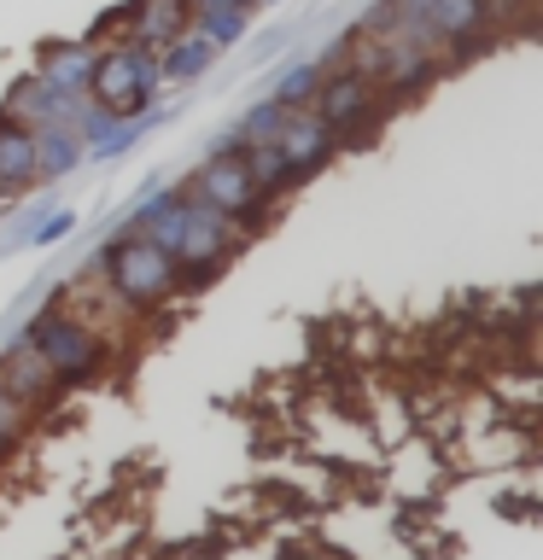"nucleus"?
I'll use <instances>...</instances> for the list:
<instances>
[{"instance_id":"nucleus-10","label":"nucleus","mask_w":543,"mask_h":560,"mask_svg":"<svg viewBox=\"0 0 543 560\" xmlns=\"http://www.w3.org/2000/svg\"><path fill=\"white\" fill-rule=\"evenodd\" d=\"M100 42L94 35H82V42H59L42 52V65H35V77H42L59 100H82V82H88V65H94Z\"/></svg>"},{"instance_id":"nucleus-13","label":"nucleus","mask_w":543,"mask_h":560,"mask_svg":"<svg viewBox=\"0 0 543 560\" xmlns=\"http://www.w3.org/2000/svg\"><path fill=\"white\" fill-rule=\"evenodd\" d=\"M35 455H42V432H35V420L18 409V402L0 392V462L12 472H24Z\"/></svg>"},{"instance_id":"nucleus-17","label":"nucleus","mask_w":543,"mask_h":560,"mask_svg":"<svg viewBox=\"0 0 543 560\" xmlns=\"http://www.w3.org/2000/svg\"><path fill=\"white\" fill-rule=\"evenodd\" d=\"M12 485H24V472H12L7 462H0V490H12Z\"/></svg>"},{"instance_id":"nucleus-3","label":"nucleus","mask_w":543,"mask_h":560,"mask_svg":"<svg viewBox=\"0 0 543 560\" xmlns=\"http://www.w3.org/2000/svg\"><path fill=\"white\" fill-rule=\"evenodd\" d=\"M158 94H164V77H158V52L129 47V42H105L88 65L82 100L94 112L117 117V122H140L158 112Z\"/></svg>"},{"instance_id":"nucleus-14","label":"nucleus","mask_w":543,"mask_h":560,"mask_svg":"<svg viewBox=\"0 0 543 560\" xmlns=\"http://www.w3.org/2000/svg\"><path fill=\"white\" fill-rule=\"evenodd\" d=\"M210 65H217V47H210L205 35H193V30L182 35V42H170L164 52H158V77H164L170 88L175 82H199Z\"/></svg>"},{"instance_id":"nucleus-15","label":"nucleus","mask_w":543,"mask_h":560,"mask_svg":"<svg viewBox=\"0 0 543 560\" xmlns=\"http://www.w3.org/2000/svg\"><path fill=\"white\" fill-rule=\"evenodd\" d=\"M322 77H327V65L322 59H310V65H292L287 77L275 82V105H287V112H310V100H315V88H322Z\"/></svg>"},{"instance_id":"nucleus-2","label":"nucleus","mask_w":543,"mask_h":560,"mask_svg":"<svg viewBox=\"0 0 543 560\" xmlns=\"http://www.w3.org/2000/svg\"><path fill=\"white\" fill-rule=\"evenodd\" d=\"M100 269V280L112 287L117 298H129V304H140V310H152V315H182L193 310V298H187V287H182V269L170 262V252L164 245H152L147 234H135V228H112L100 245H94V257H88Z\"/></svg>"},{"instance_id":"nucleus-1","label":"nucleus","mask_w":543,"mask_h":560,"mask_svg":"<svg viewBox=\"0 0 543 560\" xmlns=\"http://www.w3.org/2000/svg\"><path fill=\"white\" fill-rule=\"evenodd\" d=\"M18 339H24L35 357L53 368V380H59L70 397H94V392H112V385L129 380V368L117 362V350L105 345L88 322H77L70 310L47 304V298L24 315Z\"/></svg>"},{"instance_id":"nucleus-5","label":"nucleus","mask_w":543,"mask_h":560,"mask_svg":"<svg viewBox=\"0 0 543 560\" xmlns=\"http://www.w3.org/2000/svg\"><path fill=\"white\" fill-rule=\"evenodd\" d=\"M0 392L35 420L42 444L47 438H65L70 427H77V415H82V397H70L65 385L53 380V368L35 357L18 332H0Z\"/></svg>"},{"instance_id":"nucleus-6","label":"nucleus","mask_w":543,"mask_h":560,"mask_svg":"<svg viewBox=\"0 0 543 560\" xmlns=\"http://www.w3.org/2000/svg\"><path fill=\"white\" fill-rule=\"evenodd\" d=\"M310 112H315V122H322L333 140H339V152H357V147H368V140L385 129V122H392L397 105L385 100L380 88L362 77V70L339 65V70H327V77H322Z\"/></svg>"},{"instance_id":"nucleus-9","label":"nucleus","mask_w":543,"mask_h":560,"mask_svg":"<svg viewBox=\"0 0 543 560\" xmlns=\"http://www.w3.org/2000/svg\"><path fill=\"white\" fill-rule=\"evenodd\" d=\"M35 187V129L0 112V210Z\"/></svg>"},{"instance_id":"nucleus-4","label":"nucleus","mask_w":543,"mask_h":560,"mask_svg":"<svg viewBox=\"0 0 543 560\" xmlns=\"http://www.w3.org/2000/svg\"><path fill=\"white\" fill-rule=\"evenodd\" d=\"M175 187L193 192V199L210 205L217 217H228L234 228H245L252 240L275 222V205L252 187V175H245V164H240V140H234V135H222V147H210Z\"/></svg>"},{"instance_id":"nucleus-11","label":"nucleus","mask_w":543,"mask_h":560,"mask_svg":"<svg viewBox=\"0 0 543 560\" xmlns=\"http://www.w3.org/2000/svg\"><path fill=\"white\" fill-rule=\"evenodd\" d=\"M240 164H245V175H252V187H257V192H263V199H269L275 210L287 205L298 187H304V182L292 175L287 158H280L275 147H263V140H240Z\"/></svg>"},{"instance_id":"nucleus-12","label":"nucleus","mask_w":543,"mask_h":560,"mask_svg":"<svg viewBox=\"0 0 543 560\" xmlns=\"http://www.w3.org/2000/svg\"><path fill=\"white\" fill-rule=\"evenodd\" d=\"M82 140H77V129L70 122H53V129H35V187L42 182H65L70 170L82 164Z\"/></svg>"},{"instance_id":"nucleus-16","label":"nucleus","mask_w":543,"mask_h":560,"mask_svg":"<svg viewBox=\"0 0 543 560\" xmlns=\"http://www.w3.org/2000/svg\"><path fill=\"white\" fill-rule=\"evenodd\" d=\"M70 228H77V210H53L47 222H35V234H30V245H35V252H47V245H59V240L70 234Z\"/></svg>"},{"instance_id":"nucleus-8","label":"nucleus","mask_w":543,"mask_h":560,"mask_svg":"<svg viewBox=\"0 0 543 560\" xmlns=\"http://www.w3.org/2000/svg\"><path fill=\"white\" fill-rule=\"evenodd\" d=\"M263 147H275L280 158H287L298 182L322 175L333 158H339V140H333L322 122H315V112H287V105H280V117H275V129H269V140H263Z\"/></svg>"},{"instance_id":"nucleus-18","label":"nucleus","mask_w":543,"mask_h":560,"mask_svg":"<svg viewBox=\"0 0 543 560\" xmlns=\"http://www.w3.org/2000/svg\"><path fill=\"white\" fill-rule=\"evenodd\" d=\"M252 7H269V0H252Z\"/></svg>"},{"instance_id":"nucleus-7","label":"nucleus","mask_w":543,"mask_h":560,"mask_svg":"<svg viewBox=\"0 0 543 560\" xmlns=\"http://www.w3.org/2000/svg\"><path fill=\"white\" fill-rule=\"evenodd\" d=\"M409 12L438 35V42H444L450 65L480 59V52H490V42L502 35L497 24H490V7H485V0H409Z\"/></svg>"}]
</instances>
